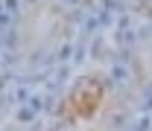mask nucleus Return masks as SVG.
Segmentation results:
<instances>
[{
  "label": "nucleus",
  "mask_w": 152,
  "mask_h": 131,
  "mask_svg": "<svg viewBox=\"0 0 152 131\" xmlns=\"http://www.w3.org/2000/svg\"><path fill=\"white\" fill-rule=\"evenodd\" d=\"M99 102H102V85H99V79H82V82L73 85V90H70L67 102L61 108L70 117L91 119L96 114V108H99Z\"/></svg>",
  "instance_id": "nucleus-1"
}]
</instances>
